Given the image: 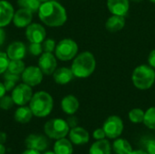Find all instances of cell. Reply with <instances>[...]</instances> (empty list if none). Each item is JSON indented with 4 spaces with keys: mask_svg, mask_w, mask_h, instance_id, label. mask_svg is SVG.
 I'll list each match as a JSON object with an SVG mask.
<instances>
[{
    "mask_svg": "<svg viewBox=\"0 0 155 154\" xmlns=\"http://www.w3.org/2000/svg\"><path fill=\"white\" fill-rule=\"evenodd\" d=\"M37 13L41 22L50 27L62 26L67 20L65 8L60 3L53 0L42 3Z\"/></svg>",
    "mask_w": 155,
    "mask_h": 154,
    "instance_id": "6da1fadb",
    "label": "cell"
},
{
    "mask_svg": "<svg viewBox=\"0 0 155 154\" xmlns=\"http://www.w3.org/2000/svg\"><path fill=\"white\" fill-rule=\"evenodd\" d=\"M96 67L94 55L88 51L77 54L72 63V72L77 78H87L92 75Z\"/></svg>",
    "mask_w": 155,
    "mask_h": 154,
    "instance_id": "7a4b0ae2",
    "label": "cell"
},
{
    "mask_svg": "<svg viewBox=\"0 0 155 154\" xmlns=\"http://www.w3.org/2000/svg\"><path fill=\"white\" fill-rule=\"evenodd\" d=\"M29 107L34 116L44 118L51 113L54 108V99L47 92L39 91L33 94L29 102Z\"/></svg>",
    "mask_w": 155,
    "mask_h": 154,
    "instance_id": "3957f363",
    "label": "cell"
},
{
    "mask_svg": "<svg viewBox=\"0 0 155 154\" xmlns=\"http://www.w3.org/2000/svg\"><path fill=\"white\" fill-rule=\"evenodd\" d=\"M132 82L139 90L150 89L155 82V71L153 67L147 64L137 66L132 74Z\"/></svg>",
    "mask_w": 155,
    "mask_h": 154,
    "instance_id": "277c9868",
    "label": "cell"
},
{
    "mask_svg": "<svg viewBox=\"0 0 155 154\" xmlns=\"http://www.w3.org/2000/svg\"><path fill=\"white\" fill-rule=\"evenodd\" d=\"M45 133L47 137L54 140L65 138L70 131L67 122L61 118H54L47 121L44 126Z\"/></svg>",
    "mask_w": 155,
    "mask_h": 154,
    "instance_id": "5b68a950",
    "label": "cell"
},
{
    "mask_svg": "<svg viewBox=\"0 0 155 154\" xmlns=\"http://www.w3.org/2000/svg\"><path fill=\"white\" fill-rule=\"evenodd\" d=\"M78 45L75 41L71 38H64L56 44L54 55L57 59L63 62H67L74 59L77 55Z\"/></svg>",
    "mask_w": 155,
    "mask_h": 154,
    "instance_id": "8992f818",
    "label": "cell"
},
{
    "mask_svg": "<svg viewBox=\"0 0 155 154\" xmlns=\"http://www.w3.org/2000/svg\"><path fill=\"white\" fill-rule=\"evenodd\" d=\"M106 134V137L112 140L119 138L124 132V122L117 115H111L104 121L102 127Z\"/></svg>",
    "mask_w": 155,
    "mask_h": 154,
    "instance_id": "52a82bcc",
    "label": "cell"
},
{
    "mask_svg": "<svg viewBox=\"0 0 155 154\" xmlns=\"http://www.w3.org/2000/svg\"><path fill=\"white\" fill-rule=\"evenodd\" d=\"M33 89L30 85L22 83L19 84H16L15 88L12 90L11 97L14 100L15 104L18 106H23L27 104L33 96Z\"/></svg>",
    "mask_w": 155,
    "mask_h": 154,
    "instance_id": "ba28073f",
    "label": "cell"
},
{
    "mask_svg": "<svg viewBox=\"0 0 155 154\" xmlns=\"http://www.w3.org/2000/svg\"><path fill=\"white\" fill-rule=\"evenodd\" d=\"M44 74L38 66L30 65L25 67L23 74H21V78L23 83L30 85L31 87L37 86L43 81Z\"/></svg>",
    "mask_w": 155,
    "mask_h": 154,
    "instance_id": "9c48e42d",
    "label": "cell"
},
{
    "mask_svg": "<svg viewBox=\"0 0 155 154\" xmlns=\"http://www.w3.org/2000/svg\"><path fill=\"white\" fill-rule=\"evenodd\" d=\"M38 67L44 74L51 75L57 68L56 56L53 53L44 52L38 59Z\"/></svg>",
    "mask_w": 155,
    "mask_h": 154,
    "instance_id": "30bf717a",
    "label": "cell"
},
{
    "mask_svg": "<svg viewBox=\"0 0 155 154\" xmlns=\"http://www.w3.org/2000/svg\"><path fill=\"white\" fill-rule=\"evenodd\" d=\"M25 37L30 43H43L46 37V31L41 24L31 23L25 27Z\"/></svg>",
    "mask_w": 155,
    "mask_h": 154,
    "instance_id": "8fae6325",
    "label": "cell"
},
{
    "mask_svg": "<svg viewBox=\"0 0 155 154\" xmlns=\"http://www.w3.org/2000/svg\"><path fill=\"white\" fill-rule=\"evenodd\" d=\"M25 144L27 149H33L38 152H44L48 148V140L42 134H30L25 138Z\"/></svg>",
    "mask_w": 155,
    "mask_h": 154,
    "instance_id": "7c38bea8",
    "label": "cell"
},
{
    "mask_svg": "<svg viewBox=\"0 0 155 154\" xmlns=\"http://www.w3.org/2000/svg\"><path fill=\"white\" fill-rule=\"evenodd\" d=\"M69 140L74 145H84L89 143L90 134L83 127L76 126L74 128L70 129L69 133Z\"/></svg>",
    "mask_w": 155,
    "mask_h": 154,
    "instance_id": "4fadbf2b",
    "label": "cell"
},
{
    "mask_svg": "<svg viewBox=\"0 0 155 154\" xmlns=\"http://www.w3.org/2000/svg\"><path fill=\"white\" fill-rule=\"evenodd\" d=\"M15 9L6 0H0V27H5L13 22Z\"/></svg>",
    "mask_w": 155,
    "mask_h": 154,
    "instance_id": "5bb4252c",
    "label": "cell"
},
{
    "mask_svg": "<svg viewBox=\"0 0 155 154\" xmlns=\"http://www.w3.org/2000/svg\"><path fill=\"white\" fill-rule=\"evenodd\" d=\"M33 12L25 8H19L15 12L13 23L18 28H24L28 26L33 20Z\"/></svg>",
    "mask_w": 155,
    "mask_h": 154,
    "instance_id": "9a60e30c",
    "label": "cell"
},
{
    "mask_svg": "<svg viewBox=\"0 0 155 154\" xmlns=\"http://www.w3.org/2000/svg\"><path fill=\"white\" fill-rule=\"evenodd\" d=\"M6 54L10 60H23L26 54V46L23 42H12L6 50Z\"/></svg>",
    "mask_w": 155,
    "mask_h": 154,
    "instance_id": "2e32d148",
    "label": "cell"
},
{
    "mask_svg": "<svg viewBox=\"0 0 155 154\" xmlns=\"http://www.w3.org/2000/svg\"><path fill=\"white\" fill-rule=\"evenodd\" d=\"M107 7L111 14L125 16L130 8L129 0H107Z\"/></svg>",
    "mask_w": 155,
    "mask_h": 154,
    "instance_id": "e0dca14e",
    "label": "cell"
},
{
    "mask_svg": "<svg viewBox=\"0 0 155 154\" xmlns=\"http://www.w3.org/2000/svg\"><path fill=\"white\" fill-rule=\"evenodd\" d=\"M74 75L72 72V69L67 67L56 68V70L53 74V78L54 83L60 85H64L69 84L74 79Z\"/></svg>",
    "mask_w": 155,
    "mask_h": 154,
    "instance_id": "ac0fdd59",
    "label": "cell"
},
{
    "mask_svg": "<svg viewBox=\"0 0 155 154\" xmlns=\"http://www.w3.org/2000/svg\"><path fill=\"white\" fill-rule=\"evenodd\" d=\"M79 106L80 103L78 99L73 94H68L64 96L61 101V108L63 112L68 115L74 114L78 111Z\"/></svg>",
    "mask_w": 155,
    "mask_h": 154,
    "instance_id": "d6986e66",
    "label": "cell"
},
{
    "mask_svg": "<svg viewBox=\"0 0 155 154\" xmlns=\"http://www.w3.org/2000/svg\"><path fill=\"white\" fill-rule=\"evenodd\" d=\"M125 25V18L122 15H113L110 16L106 23H105V28L110 33H116L121 31Z\"/></svg>",
    "mask_w": 155,
    "mask_h": 154,
    "instance_id": "ffe728a7",
    "label": "cell"
},
{
    "mask_svg": "<svg viewBox=\"0 0 155 154\" xmlns=\"http://www.w3.org/2000/svg\"><path fill=\"white\" fill-rule=\"evenodd\" d=\"M112 145L106 139L95 141L89 149V154H111Z\"/></svg>",
    "mask_w": 155,
    "mask_h": 154,
    "instance_id": "44dd1931",
    "label": "cell"
},
{
    "mask_svg": "<svg viewBox=\"0 0 155 154\" xmlns=\"http://www.w3.org/2000/svg\"><path fill=\"white\" fill-rule=\"evenodd\" d=\"M33 116H34V114H33L30 107L25 106V105L19 106L15 110V114H14L15 120L19 123H29L32 120Z\"/></svg>",
    "mask_w": 155,
    "mask_h": 154,
    "instance_id": "7402d4cb",
    "label": "cell"
},
{
    "mask_svg": "<svg viewBox=\"0 0 155 154\" xmlns=\"http://www.w3.org/2000/svg\"><path fill=\"white\" fill-rule=\"evenodd\" d=\"M54 152L55 154H73V143L70 140L65 138L56 140L54 144Z\"/></svg>",
    "mask_w": 155,
    "mask_h": 154,
    "instance_id": "603a6c76",
    "label": "cell"
},
{
    "mask_svg": "<svg viewBox=\"0 0 155 154\" xmlns=\"http://www.w3.org/2000/svg\"><path fill=\"white\" fill-rule=\"evenodd\" d=\"M112 149L115 154H130L134 150L131 143L123 138H117L114 140L112 145Z\"/></svg>",
    "mask_w": 155,
    "mask_h": 154,
    "instance_id": "cb8c5ba5",
    "label": "cell"
},
{
    "mask_svg": "<svg viewBox=\"0 0 155 154\" xmlns=\"http://www.w3.org/2000/svg\"><path fill=\"white\" fill-rule=\"evenodd\" d=\"M19 80H20V75L12 74V73L6 71L4 74V83H3L5 87L6 92L12 91L15 88V86L16 85V84L19 82Z\"/></svg>",
    "mask_w": 155,
    "mask_h": 154,
    "instance_id": "d4e9b609",
    "label": "cell"
},
{
    "mask_svg": "<svg viewBox=\"0 0 155 154\" xmlns=\"http://www.w3.org/2000/svg\"><path fill=\"white\" fill-rule=\"evenodd\" d=\"M25 69V64L23 60H10L7 71L12 74L20 75L23 74Z\"/></svg>",
    "mask_w": 155,
    "mask_h": 154,
    "instance_id": "484cf974",
    "label": "cell"
},
{
    "mask_svg": "<svg viewBox=\"0 0 155 154\" xmlns=\"http://www.w3.org/2000/svg\"><path fill=\"white\" fill-rule=\"evenodd\" d=\"M41 4L42 3L39 0H17V5L19 7L25 8L33 13L38 12Z\"/></svg>",
    "mask_w": 155,
    "mask_h": 154,
    "instance_id": "4316f807",
    "label": "cell"
},
{
    "mask_svg": "<svg viewBox=\"0 0 155 154\" xmlns=\"http://www.w3.org/2000/svg\"><path fill=\"white\" fill-rule=\"evenodd\" d=\"M144 113H145V112H143L141 108H134L129 112L128 118H129L130 122L133 123H136V124L142 123H143Z\"/></svg>",
    "mask_w": 155,
    "mask_h": 154,
    "instance_id": "83f0119b",
    "label": "cell"
},
{
    "mask_svg": "<svg viewBox=\"0 0 155 154\" xmlns=\"http://www.w3.org/2000/svg\"><path fill=\"white\" fill-rule=\"evenodd\" d=\"M143 123L148 129L155 131V106L150 107L145 112Z\"/></svg>",
    "mask_w": 155,
    "mask_h": 154,
    "instance_id": "f1b7e54d",
    "label": "cell"
},
{
    "mask_svg": "<svg viewBox=\"0 0 155 154\" xmlns=\"http://www.w3.org/2000/svg\"><path fill=\"white\" fill-rule=\"evenodd\" d=\"M14 104H15L14 100L9 95H4L0 99V108L2 110H5V111L10 110L14 106Z\"/></svg>",
    "mask_w": 155,
    "mask_h": 154,
    "instance_id": "f546056e",
    "label": "cell"
},
{
    "mask_svg": "<svg viewBox=\"0 0 155 154\" xmlns=\"http://www.w3.org/2000/svg\"><path fill=\"white\" fill-rule=\"evenodd\" d=\"M9 62H10V59L7 56L6 53L0 52V74H5L7 71Z\"/></svg>",
    "mask_w": 155,
    "mask_h": 154,
    "instance_id": "4dcf8cb0",
    "label": "cell"
},
{
    "mask_svg": "<svg viewBox=\"0 0 155 154\" xmlns=\"http://www.w3.org/2000/svg\"><path fill=\"white\" fill-rule=\"evenodd\" d=\"M42 46H43V51L46 52V53H53L55 50L56 47V43L54 39L48 38V39H45L44 42L42 43Z\"/></svg>",
    "mask_w": 155,
    "mask_h": 154,
    "instance_id": "1f68e13d",
    "label": "cell"
},
{
    "mask_svg": "<svg viewBox=\"0 0 155 154\" xmlns=\"http://www.w3.org/2000/svg\"><path fill=\"white\" fill-rule=\"evenodd\" d=\"M29 53L34 56H38L43 54V46L42 43H30L28 46Z\"/></svg>",
    "mask_w": 155,
    "mask_h": 154,
    "instance_id": "d6a6232c",
    "label": "cell"
},
{
    "mask_svg": "<svg viewBox=\"0 0 155 154\" xmlns=\"http://www.w3.org/2000/svg\"><path fill=\"white\" fill-rule=\"evenodd\" d=\"M93 137L95 141H99V140H104L106 137V134L104 131L103 128H98L95 129L93 133Z\"/></svg>",
    "mask_w": 155,
    "mask_h": 154,
    "instance_id": "836d02e7",
    "label": "cell"
},
{
    "mask_svg": "<svg viewBox=\"0 0 155 154\" xmlns=\"http://www.w3.org/2000/svg\"><path fill=\"white\" fill-rule=\"evenodd\" d=\"M145 149L148 154H155V140L152 139L146 142Z\"/></svg>",
    "mask_w": 155,
    "mask_h": 154,
    "instance_id": "e575fe53",
    "label": "cell"
},
{
    "mask_svg": "<svg viewBox=\"0 0 155 154\" xmlns=\"http://www.w3.org/2000/svg\"><path fill=\"white\" fill-rule=\"evenodd\" d=\"M66 122H67V123H68L70 129L78 126V119H77V117L74 116V114H73V115H70V117L67 118Z\"/></svg>",
    "mask_w": 155,
    "mask_h": 154,
    "instance_id": "d590c367",
    "label": "cell"
},
{
    "mask_svg": "<svg viewBox=\"0 0 155 154\" xmlns=\"http://www.w3.org/2000/svg\"><path fill=\"white\" fill-rule=\"evenodd\" d=\"M148 64L151 67L155 69V49L152 50L148 55Z\"/></svg>",
    "mask_w": 155,
    "mask_h": 154,
    "instance_id": "8d00e7d4",
    "label": "cell"
},
{
    "mask_svg": "<svg viewBox=\"0 0 155 154\" xmlns=\"http://www.w3.org/2000/svg\"><path fill=\"white\" fill-rule=\"evenodd\" d=\"M5 32L3 27H0V46L5 43Z\"/></svg>",
    "mask_w": 155,
    "mask_h": 154,
    "instance_id": "74e56055",
    "label": "cell"
},
{
    "mask_svg": "<svg viewBox=\"0 0 155 154\" xmlns=\"http://www.w3.org/2000/svg\"><path fill=\"white\" fill-rule=\"evenodd\" d=\"M7 135L4 132H0V143H5L6 142Z\"/></svg>",
    "mask_w": 155,
    "mask_h": 154,
    "instance_id": "f35d334b",
    "label": "cell"
},
{
    "mask_svg": "<svg viewBox=\"0 0 155 154\" xmlns=\"http://www.w3.org/2000/svg\"><path fill=\"white\" fill-rule=\"evenodd\" d=\"M5 93H6V90H5V87L4 85V84L3 83H0V99L4 95H5Z\"/></svg>",
    "mask_w": 155,
    "mask_h": 154,
    "instance_id": "ab89813d",
    "label": "cell"
},
{
    "mask_svg": "<svg viewBox=\"0 0 155 154\" xmlns=\"http://www.w3.org/2000/svg\"><path fill=\"white\" fill-rule=\"evenodd\" d=\"M22 154H41V152H38V151L33 150V149H27V150H25Z\"/></svg>",
    "mask_w": 155,
    "mask_h": 154,
    "instance_id": "60d3db41",
    "label": "cell"
},
{
    "mask_svg": "<svg viewBox=\"0 0 155 154\" xmlns=\"http://www.w3.org/2000/svg\"><path fill=\"white\" fill-rule=\"evenodd\" d=\"M130 154H148V152L143 150H136V151H133Z\"/></svg>",
    "mask_w": 155,
    "mask_h": 154,
    "instance_id": "b9f144b4",
    "label": "cell"
},
{
    "mask_svg": "<svg viewBox=\"0 0 155 154\" xmlns=\"http://www.w3.org/2000/svg\"><path fill=\"white\" fill-rule=\"evenodd\" d=\"M6 149L4 145V143H0V154H5Z\"/></svg>",
    "mask_w": 155,
    "mask_h": 154,
    "instance_id": "7bdbcfd3",
    "label": "cell"
},
{
    "mask_svg": "<svg viewBox=\"0 0 155 154\" xmlns=\"http://www.w3.org/2000/svg\"><path fill=\"white\" fill-rule=\"evenodd\" d=\"M44 154H55L54 152H45Z\"/></svg>",
    "mask_w": 155,
    "mask_h": 154,
    "instance_id": "ee69618b",
    "label": "cell"
},
{
    "mask_svg": "<svg viewBox=\"0 0 155 154\" xmlns=\"http://www.w3.org/2000/svg\"><path fill=\"white\" fill-rule=\"evenodd\" d=\"M131 1L135 2V3H139V2H141V1H143V0H131Z\"/></svg>",
    "mask_w": 155,
    "mask_h": 154,
    "instance_id": "f6af8a7d",
    "label": "cell"
},
{
    "mask_svg": "<svg viewBox=\"0 0 155 154\" xmlns=\"http://www.w3.org/2000/svg\"><path fill=\"white\" fill-rule=\"evenodd\" d=\"M41 3H44V2H46V1H49V0H39Z\"/></svg>",
    "mask_w": 155,
    "mask_h": 154,
    "instance_id": "bcb514c9",
    "label": "cell"
},
{
    "mask_svg": "<svg viewBox=\"0 0 155 154\" xmlns=\"http://www.w3.org/2000/svg\"><path fill=\"white\" fill-rule=\"evenodd\" d=\"M150 1H151L152 3H153V4H155V0H150Z\"/></svg>",
    "mask_w": 155,
    "mask_h": 154,
    "instance_id": "7dc6e473",
    "label": "cell"
}]
</instances>
